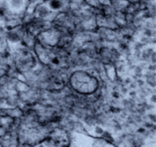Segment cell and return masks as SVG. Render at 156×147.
Returning a JSON list of instances; mask_svg holds the SVG:
<instances>
[{
  "label": "cell",
  "instance_id": "6da1fadb",
  "mask_svg": "<svg viewBox=\"0 0 156 147\" xmlns=\"http://www.w3.org/2000/svg\"><path fill=\"white\" fill-rule=\"evenodd\" d=\"M70 84L76 91L81 94H91L98 87L94 77L83 71H76L70 77Z\"/></svg>",
  "mask_w": 156,
  "mask_h": 147
},
{
  "label": "cell",
  "instance_id": "7a4b0ae2",
  "mask_svg": "<svg viewBox=\"0 0 156 147\" xmlns=\"http://www.w3.org/2000/svg\"><path fill=\"white\" fill-rule=\"evenodd\" d=\"M68 138L64 133L55 131L48 138V143L49 146H64L66 145Z\"/></svg>",
  "mask_w": 156,
  "mask_h": 147
},
{
  "label": "cell",
  "instance_id": "3957f363",
  "mask_svg": "<svg viewBox=\"0 0 156 147\" xmlns=\"http://www.w3.org/2000/svg\"><path fill=\"white\" fill-rule=\"evenodd\" d=\"M11 4L15 8H19L23 5V0H11Z\"/></svg>",
  "mask_w": 156,
  "mask_h": 147
}]
</instances>
